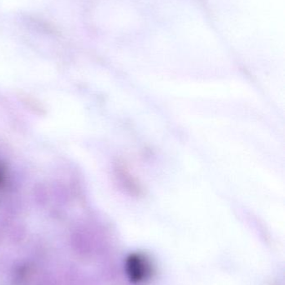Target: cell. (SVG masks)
Listing matches in <instances>:
<instances>
[{
  "label": "cell",
  "mask_w": 285,
  "mask_h": 285,
  "mask_svg": "<svg viewBox=\"0 0 285 285\" xmlns=\"http://www.w3.org/2000/svg\"><path fill=\"white\" fill-rule=\"evenodd\" d=\"M150 262L142 255H131L128 260V272L129 277L135 282H142L151 275Z\"/></svg>",
  "instance_id": "cell-1"
}]
</instances>
